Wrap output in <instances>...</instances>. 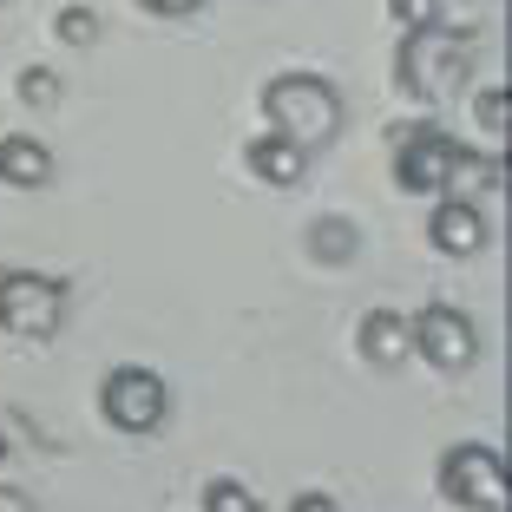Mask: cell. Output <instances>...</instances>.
I'll return each instance as SVG.
<instances>
[{
    "instance_id": "cell-3",
    "label": "cell",
    "mask_w": 512,
    "mask_h": 512,
    "mask_svg": "<svg viewBox=\"0 0 512 512\" xmlns=\"http://www.w3.org/2000/svg\"><path fill=\"white\" fill-rule=\"evenodd\" d=\"M434 480H440V499L460 512H506V460L486 440H453L440 453Z\"/></svg>"
},
{
    "instance_id": "cell-11",
    "label": "cell",
    "mask_w": 512,
    "mask_h": 512,
    "mask_svg": "<svg viewBox=\"0 0 512 512\" xmlns=\"http://www.w3.org/2000/svg\"><path fill=\"white\" fill-rule=\"evenodd\" d=\"M0 184H14V191L53 184V151H46L33 132H7L0 138Z\"/></svg>"
},
{
    "instance_id": "cell-2",
    "label": "cell",
    "mask_w": 512,
    "mask_h": 512,
    "mask_svg": "<svg viewBox=\"0 0 512 512\" xmlns=\"http://www.w3.org/2000/svg\"><path fill=\"white\" fill-rule=\"evenodd\" d=\"M473 73V33L460 27H421L407 33L401 53H394V86L407 92V99H447V92H460Z\"/></svg>"
},
{
    "instance_id": "cell-6",
    "label": "cell",
    "mask_w": 512,
    "mask_h": 512,
    "mask_svg": "<svg viewBox=\"0 0 512 512\" xmlns=\"http://www.w3.org/2000/svg\"><path fill=\"white\" fill-rule=\"evenodd\" d=\"M66 322V283L40 270H0V329L7 335H53Z\"/></svg>"
},
{
    "instance_id": "cell-17",
    "label": "cell",
    "mask_w": 512,
    "mask_h": 512,
    "mask_svg": "<svg viewBox=\"0 0 512 512\" xmlns=\"http://www.w3.org/2000/svg\"><path fill=\"white\" fill-rule=\"evenodd\" d=\"M473 112H480V125L486 132H506V86H480V99H473Z\"/></svg>"
},
{
    "instance_id": "cell-14",
    "label": "cell",
    "mask_w": 512,
    "mask_h": 512,
    "mask_svg": "<svg viewBox=\"0 0 512 512\" xmlns=\"http://www.w3.org/2000/svg\"><path fill=\"white\" fill-rule=\"evenodd\" d=\"M60 73H53V66H27V73H20V106H33V112H53L60 106Z\"/></svg>"
},
{
    "instance_id": "cell-13",
    "label": "cell",
    "mask_w": 512,
    "mask_h": 512,
    "mask_svg": "<svg viewBox=\"0 0 512 512\" xmlns=\"http://www.w3.org/2000/svg\"><path fill=\"white\" fill-rule=\"evenodd\" d=\"M204 512H263V499L250 493L243 480H230V473H217L211 486H204Z\"/></svg>"
},
{
    "instance_id": "cell-15",
    "label": "cell",
    "mask_w": 512,
    "mask_h": 512,
    "mask_svg": "<svg viewBox=\"0 0 512 512\" xmlns=\"http://www.w3.org/2000/svg\"><path fill=\"white\" fill-rule=\"evenodd\" d=\"M53 33H60L66 46H92V40H99V14H92L86 0H73V7H60V20H53Z\"/></svg>"
},
{
    "instance_id": "cell-5",
    "label": "cell",
    "mask_w": 512,
    "mask_h": 512,
    "mask_svg": "<svg viewBox=\"0 0 512 512\" xmlns=\"http://www.w3.org/2000/svg\"><path fill=\"white\" fill-rule=\"evenodd\" d=\"M460 138H447L440 125H401L394 132V184L407 197H447L453 165H460Z\"/></svg>"
},
{
    "instance_id": "cell-19",
    "label": "cell",
    "mask_w": 512,
    "mask_h": 512,
    "mask_svg": "<svg viewBox=\"0 0 512 512\" xmlns=\"http://www.w3.org/2000/svg\"><path fill=\"white\" fill-rule=\"evenodd\" d=\"M145 7H151V14H171V20H178V14H197L204 0H145Z\"/></svg>"
},
{
    "instance_id": "cell-10",
    "label": "cell",
    "mask_w": 512,
    "mask_h": 512,
    "mask_svg": "<svg viewBox=\"0 0 512 512\" xmlns=\"http://www.w3.org/2000/svg\"><path fill=\"white\" fill-rule=\"evenodd\" d=\"M355 348H362L368 368H401L407 355H414V342H407V316H401V309H368L362 329H355Z\"/></svg>"
},
{
    "instance_id": "cell-8",
    "label": "cell",
    "mask_w": 512,
    "mask_h": 512,
    "mask_svg": "<svg viewBox=\"0 0 512 512\" xmlns=\"http://www.w3.org/2000/svg\"><path fill=\"white\" fill-rule=\"evenodd\" d=\"M486 237H493V224H486V211L473 197H434L427 243H434L440 256H473V250H486Z\"/></svg>"
},
{
    "instance_id": "cell-9",
    "label": "cell",
    "mask_w": 512,
    "mask_h": 512,
    "mask_svg": "<svg viewBox=\"0 0 512 512\" xmlns=\"http://www.w3.org/2000/svg\"><path fill=\"white\" fill-rule=\"evenodd\" d=\"M243 165H250V178H263V184H276V191H289V184L309 178V151L289 145L283 132H270V125H263V132L243 145Z\"/></svg>"
},
{
    "instance_id": "cell-18",
    "label": "cell",
    "mask_w": 512,
    "mask_h": 512,
    "mask_svg": "<svg viewBox=\"0 0 512 512\" xmlns=\"http://www.w3.org/2000/svg\"><path fill=\"white\" fill-rule=\"evenodd\" d=\"M289 512H342V506H335L329 493H296V499H289Z\"/></svg>"
},
{
    "instance_id": "cell-4",
    "label": "cell",
    "mask_w": 512,
    "mask_h": 512,
    "mask_svg": "<svg viewBox=\"0 0 512 512\" xmlns=\"http://www.w3.org/2000/svg\"><path fill=\"white\" fill-rule=\"evenodd\" d=\"M99 414H106V427H119V434H132V440L158 434V427L171 421L165 375H151V368H138V362L112 368V375L99 381Z\"/></svg>"
},
{
    "instance_id": "cell-12",
    "label": "cell",
    "mask_w": 512,
    "mask_h": 512,
    "mask_svg": "<svg viewBox=\"0 0 512 512\" xmlns=\"http://www.w3.org/2000/svg\"><path fill=\"white\" fill-rule=\"evenodd\" d=\"M309 250H316V263L342 270V263H355V256H362V230L348 224V217H316V230H309Z\"/></svg>"
},
{
    "instance_id": "cell-16",
    "label": "cell",
    "mask_w": 512,
    "mask_h": 512,
    "mask_svg": "<svg viewBox=\"0 0 512 512\" xmlns=\"http://www.w3.org/2000/svg\"><path fill=\"white\" fill-rule=\"evenodd\" d=\"M388 20L401 33H421V27H440V0H388Z\"/></svg>"
},
{
    "instance_id": "cell-7",
    "label": "cell",
    "mask_w": 512,
    "mask_h": 512,
    "mask_svg": "<svg viewBox=\"0 0 512 512\" xmlns=\"http://www.w3.org/2000/svg\"><path fill=\"white\" fill-rule=\"evenodd\" d=\"M407 342L421 348V362L440 368V375H460V368L480 362V329L453 302H427L421 316H407Z\"/></svg>"
},
{
    "instance_id": "cell-1",
    "label": "cell",
    "mask_w": 512,
    "mask_h": 512,
    "mask_svg": "<svg viewBox=\"0 0 512 512\" xmlns=\"http://www.w3.org/2000/svg\"><path fill=\"white\" fill-rule=\"evenodd\" d=\"M263 125L283 132L289 145H302V151H322L342 132V99H335V86L316 79V73H276L270 86H263Z\"/></svg>"
}]
</instances>
